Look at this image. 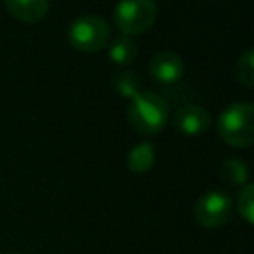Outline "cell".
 <instances>
[{
  "mask_svg": "<svg viewBox=\"0 0 254 254\" xmlns=\"http://www.w3.org/2000/svg\"><path fill=\"white\" fill-rule=\"evenodd\" d=\"M129 125L139 135H157L169 119L167 101L153 91H139L127 107Z\"/></svg>",
  "mask_w": 254,
  "mask_h": 254,
  "instance_id": "cell-1",
  "label": "cell"
},
{
  "mask_svg": "<svg viewBox=\"0 0 254 254\" xmlns=\"http://www.w3.org/2000/svg\"><path fill=\"white\" fill-rule=\"evenodd\" d=\"M218 135L232 147H248L254 141V107L246 101L226 107L218 117Z\"/></svg>",
  "mask_w": 254,
  "mask_h": 254,
  "instance_id": "cell-2",
  "label": "cell"
},
{
  "mask_svg": "<svg viewBox=\"0 0 254 254\" xmlns=\"http://www.w3.org/2000/svg\"><path fill=\"white\" fill-rule=\"evenodd\" d=\"M157 18V4L153 0H121L113 12V24L123 36L147 32Z\"/></svg>",
  "mask_w": 254,
  "mask_h": 254,
  "instance_id": "cell-3",
  "label": "cell"
},
{
  "mask_svg": "<svg viewBox=\"0 0 254 254\" xmlns=\"http://www.w3.org/2000/svg\"><path fill=\"white\" fill-rule=\"evenodd\" d=\"M67 40L77 52L91 54L101 50L109 42V26L101 16L87 14L71 22Z\"/></svg>",
  "mask_w": 254,
  "mask_h": 254,
  "instance_id": "cell-4",
  "label": "cell"
},
{
  "mask_svg": "<svg viewBox=\"0 0 254 254\" xmlns=\"http://www.w3.org/2000/svg\"><path fill=\"white\" fill-rule=\"evenodd\" d=\"M232 214L230 196L222 190L204 192L194 204V218L202 228H220Z\"/></svg>",
  "mask_w": 254,
  "mask_h": 254,
  "instance_id": "cell-5",
  "label": "cell"
},
{
  "mask_svg": "<svg viewBox=\"0 0 254 254\" xmlns=\"http://www.w3.org/2000/svg\"><path fill=\"white\" fill-rule=\"evenodd\" d=\"M173 125L177 127L179 133H183L187 137H196L208 129L210 115L206 109H202L198 105H183L177 109V113L173 117Z\"/></svg>",
  "mask_w": 254,
  "mask_h": 254,
  "instance_id": "cell-6",
  "label": "cell"
},
{
  "mask_svg": "<svg viewBox=\"0 0 254 254\" xmlns=\"http://www.w3.org/2000/svg\"><path fill=\"white\" fill-rule=\"evenodd\" d=\"M183 69H185V65H183L181 56L175 52H169V50L155 54L149 64V71H151L153 79L163 85H171V83L179 81L183 75Z\"/></svg>",
  "mask_w": 254,
  "mask_h": 254,
  "instance_id": "cell-7",
  "label": "cell"
},
{
  "mask_svg": "<svg viewBox=\"0 0 254 254\" xmlns=\"http://www.w3.org/2000/svg\"><path fill=\"white\" fill-rule=\"evenodd\" d=\"M4 4L16 20L34 24L46 16L50 0H4Z\"/></svg>",
  "mask_w": 254,
  "mask_h": 254,
  "instance_id": "cell-8",
  "label": "cell"
},
{
  "mask_svg": "<svg viewBox=\"0 0 254 254\" xmlns=\"http://www.w3.org/2000/svg\"><path fill=\"white\" fill-rule=\"evenodd\" d=\"M155 163V149L151 143L135 145L127 155V167L133 173H147Z\"/></svg>",
  "mask_w": 254,
  "mask_h": 254,
  "instance_id": "cell-9",
  "label": "cell"
},
{
  "mask_svg": "<svg viewBox=\"0 0 254 254\" xmlns=\"http://www.w3.org/2000/svg\"><path fill=\"white\" fill-rule=\"evenodd\" d=\"M109 60L117 65H127L137 56V44L131 40V36H119L109 44Z\"/></svg>",
  "mask_w": 254,
  "mask_h": 254,
  "instance_id": "cell-10",
  "label": "cell"
},
{
  "mask_svg": "<svg viewBox=\"0 0 254 254\" xmlns=\"http://www.w3.org/2000/svg\"><path fill=\"white\" fill-rule=\"evenodd\" d=\"M220 179L230 187H244L248 181V167L240 159H226L220 163Z\"/></svg>",
  "mask_w": 254,
  "mask_h": 254,
  "instance_id": "cell-11",
  "label": "cell"
},
{
  "mask_svg": "<svg viewBox=\"0 0 254 254\" xmlns=\"http://www.w3.org/2000/svg\"><path fill=\"white\" fill-rule=\"evenodd\" d=\"M111 83H113V89H115L119 95L129 97V99H133V97L141 91V89H139V79H137V75H135L133 71H129V69H119V71H115L113 77H111Z\"/></svg>",
  "mask_w": 254,
  "mask_h": 254,
  "instance_id": "cell-12",
  "label": "cell"
},
{
  "mask_svg": "<svg viewBox=\"0 0 254 254\" xmlns=\"http://www.w3.org/2000/svg\"><path fill=\"white\" fill-rule=\"evenodd\" d=\"M236 206H238V214H240L248 224H252V222H254V187H252V185L246 183V185L238 190Z\"/></svg>",
  "mask_w": 254,
  "mask_h": 254,
  "instance_id": "cell-13",
  "label": "cell"
},
{
  "mask_svg": "<svg viewBox=\"0 0 254 254\" xmlns=\"http://www.w3.org/2000/svg\"><path fill=\"white\" fill-rule=\"evenodd\" d=\"M252 50H246L238 60H236V79L244 87H254V62H252Z\"/></svg>",
  "mask_w": 254,
  "mask_h": 254,
  "instance_id": "cell-14",
  "label": "cell"
},
{
  "mask_svg": "<svg viewBox=\"0 0 254 254\" xmlns=\"http://www.w3.org/2000/svg\"><path fill=\"white\" fill-rule=\"evenodd\" d=\"M12 254H18V252H12Z\"/></svg>",
  "mask_w": 254,
  "mask_h": 254,
  "instance_id": "cell-15",
  "label": "cell"
}]
</instances>
